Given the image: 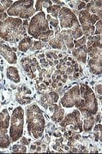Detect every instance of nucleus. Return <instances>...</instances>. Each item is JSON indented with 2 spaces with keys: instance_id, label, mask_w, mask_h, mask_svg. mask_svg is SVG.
<instances>
[{
  "instance_id": "f257e3e1",
  "label": "nucleus",
  "mask_w": 102,
  "mask_h": 154,
  "mask_svg": "<svg viewBox=\"0 0 102 154\" xmlns=\"http://www.w3.org/2000/svg\"><path fill=\"white\" fill-rule=\"evenodd\" d=\"M26 27L20 18L8 17L0 21V38L7 42H17L26 36Z\"/></svg>"
},
{
  "instance_id": "f03ea898",
  "label": "nucleus",
  "mask_w": 102,
  "mask_h": 154,
  "mask_svg": "<svg viewBox=\"0 0 102 154\" xmlns=\"http://www.w3.org/2000/svg\"><path fill=\"white\" fill-rule=\"evenodd\" d=\"M26 113L29 134L34 139H39L45 129V118L43 111L37 104H34L27 107Z\"/></svg>"
},
{
  "instance_id": "7ed1b4c3",
  "label": "nucleus",
  "mask_w": 102,
  "mask_h": 154,
  "mask_svg": "<svg viewBox=\"0 0 102 154\" xmlns=\"http://www.w3.org/2000/svg\"><path fill=\"white\" fill-rule=\"evenodd\" d=\"M80 88V100L75 105L84 117L97 114L98 104L93 91L87 84H82Z\"/></svg>"
},
{
  "instance_id": "20e7f679",
  "label": "nucleus",
  "mask_w": 102,
  "mask_h": 154,
  "mask_svg": "<svg viewBox=\"0 0 102 154\" xmlns=\"http://www.w3.org/2000/svg\"><path fill=\"white\" fill-rule=\"evenodd\" d=\"M24 109L20 106L17 107L11 114L9 126V136L11 143H15L22 137L24 131Z\"/></svg>"
},
{
  "instance_id": "39448f33",
  "label": "nucleus",
  "mask_w": 102,
  "mask_h": 154,
  "mask_svg": "<svg viewBox=\"0 0 102 154\" xmlns=\"http://www.w3.org/2000/svg\"><path fill=\"white\" fill-rule=\"evenodd\" d=\"M34 1H16L8 9L7 14L10 17H17L21 19H29L35 13Z\"/></svg>"
},
{
  "instance_id": "423d86ee",
  "label": "nucleus",
  "mask_w": 102,
  "mask_h": 154,
  "mask_svg": "<svg viewBox=\"0 0 102 154\" xmlns=\"http://www.w3.org/2000/svg\"><path fill=\"white\" fill-rule=\"evenodd\" d=\"M48 30H50L49 23L46 18L45 13L43 11H39L32 17L28 27V34L30 36L34 38L39 39L43 33Z\"/></svg>"
},
{
  "instance_id": "0eeeda50",
  "label": "nucleus",
  "mask_w": 102,
  "mask_h": 154,
  "mask_svg": "<svg viewBox=\"0 0 102 154\" xmlns=\"http://www.w3.org/2000/svg\"><path fill=\"white\" fill-rule=\"evenodd\" d=\"M58 17L60 19V27L62 29L74 28L79 25L76 15L68 8H61L60 11H59Z\"/></svg>"
},
{
  "instance_id": "6e6552de",
  "label": "nucleus",
  "mask_w": 102,
  "mask_h": 154,
  "mask_svg": "<svg viewBox=\"0 0 102 154\" xmlns=\"http://www.w3.org/2000/svg\"><path fill=\"white\" fill-rule=\"evenodd\" d=\"M80 100V88L76 85L65 93L60 100V104L65 108H73Z\"/></svg>"
},
{
  "instance_id": "1a4fd4ad",
  "label": "nucleus",
  "mask_w": 102,
  "mask_h": 154,
  "mask_svg": "<svg viewBox=\"0 0 102 154\" xmlns=\"http://www.w3.org/2000/svg\"><path fill=\"white\" fill-rule=\"evenodd\" d=\"M71 124L75 125V129H79V131L82 130V123L80 119V112L79 110H74V112L67 115L65 119L60 122L61 126H66Z\"/></svg>"
},
{
  "instance_id": "9d476101",
  "label": "nucleus",
  "mask_w": 102,
  "mask_h": 154,
  "mask_svg": "<svg viewBox=\"0 0 102 154\" xmlns=\"http://www.w3.org/2000/svg\"><path fill=\"white\" fill-rule=\"evenodd\" d=\"M0 54L4 57V59L9 64L14 65L17 62V56L13 49L8 45L0 43Z\"/></svg>"
},
{
  "instance_id": "9b49d317",
  "label": "nucleus",
  "mask_w": 102,
  "mask_h": 154,
  "mask_svg": "<svg viewBox=\"0 0 102 154\" xmlns=\"http://www.w3.org/2000/svg\"><path fill=\"white\" fill-rule=\"evenodd\" d=\"M79 19L82 25H94L99 20H100L97 15L91 14L88 10H82L79 12Z\"/></svg>"
},
{
  "instance_id": "f8f14e48",
  "label": "nucleus",
  "mask_w": 102,
  "mask_h": 154,
  "mask_svg": "<svg viewBox=\"0 0 102 154\" xmlns=\"http://www.w3.org/2000/svg\"><path fill=\"white\" fill-rule=\"evenodd\" d=\"M10 119L11 117L8 109L2 110V112H0V133L8 131Z\"/></svg>"
},
{
  "instance_id": "ddd939ff",
  "label": "nucleus",
  "mask_w": 102,
  "mask_h": 154,
  "mask_svg": "<svg viewBox=\"0 0 102 154\" xmlns=\"http://www.w3.org/2000/svg\"><path fill=\"white\" fill-rule=\"evenodd\" d=\"M88 65L92 73L100 74L101 73V56L92 57L88 60Z\"/></svg>"
},
{
  "instance_id": "4468645a",
  "label": "nucleus",
  "mask_w": 102,
  "mask_h": 154,
  "mask_svg": "<svg viewBox=\"0 0 102 154\" xmlns=\"http://www.w3.org/2000/svg\"><path fill=\"white\" fill-rule=\"evenodd\" d=\"M7 77L11 81L14 82L15 83H19L20 81L18 69L16 67H13V66H10V67L8 68V69H7Z\"/></svg>"
},
{
  "instance_id": "2eb2a0df",
  "label": "nucleus",
  "mask_w": 102,
  "mask_h": 154,
  "mask_svg": "<svg viewBox=\"0 0 102 154\" xmlns=\"http://www.w3.org/2000/svg\"><path fill=\"white\" fill-rule=\"evenodd\" d=\"M32 45H33V40H32L31 38H29V37H25L19 42L18 49L20 51L26 52L29 49H31Z\"/></svg>"
},
{
  "instance_id": "dca6fc26",
  "label": "nucleus",
  "mask_w": 102,
  "mask_h": 154,
  "mask_svg": "<svg viewBox=\"0 0 102 154\" xmlns=\"http://www.w3.org/2000/svg\"><path fill=\"white\" fill-rule=\"evenodd\" d=\"M74 56H76L77 59L79 61L82 62L83 64H85L86 60H87V51H86L84 47H81V48H78L75 51L73 52Z\"/></svg>"
},
{
  "instance_id": "f3484780",
  "label": "nucleus",
  "mask_w": 102,
  "mask_h": 154,
  "mask_svg": "<svg viewBox=\"0 0 102 154\" xmlns=\"http://www.w3.org/2000/svg\"><path fill=\"white\" fill-rule=\"evenodd\" d=\"M11 144V139L8 134V132L0 133V149H8Z\"/></svg>"
},
{
  "instance_id": "a211bd4d",
  "label": "nucleus",
  "mask_w": 102,
  "mask_h": 154,
  "mask_svg": "<svg viewBox=\"0 0 102 154\" xmlns=\"http://www.w3.org/2000/svg\"><path fill=\"white\" fill-rule=\"evenodd\" d=\"M56 109H55V112H54L53 115H52V120L54 122H61L63 119V117H64V109H61L60 107L57 106L56 105Z\"/></svg>"
},
{
  "instance_id": "6ab92c4d",
  "label": "nucleus",
  "mask_w": 102,
  "mask_h": 154,
  "mask_svg": "<svg viewBox=\"0 0 102 154\" xmlns=\"http://www.w3.org/2000/svg\"><path fill=\"white\" fill-rule=\"evenodd\" d=\"M94 122H95V118L93 116L86 117L83 122V130L85 131H90L93 127Z\"/></svg>"
},
{
  "instance_id": "aec40b11",
  "label": "nucleus",
  "mask_w": 102,
  "mask_h": 154,
  "mask_svg": "<svg viewBox=\"0 0 102 154\" xmlns=\"http://www.w3.org/2000/svg\"><path fill=\"white\" fill-rule=\"evenodd\" d=\"M60 9H61V7L60 5H51L47 8V11L50 14L51 17L57 19L58 17V14H59V11H60Z\"/></svg>"
},
{
  "instance_id": "412c9836",
  "label": "nucleus",
  "mask_w": 102,
  "mask_h": 154,
  "mask_svg": "<svg viewBox=\"0 0 102 154\" xmlns=\"http://www.w3.org/2000/svg\"><path fill=\"white\" fill-rule=\"evenodd\" d=\"M14 3L13 1H7V0H0V13H3L4 11L12 5V3Z\"/></svg>"
},
{
  "instance_id": "4be33fe9",
  "label": "nucleus",
  "mask_w": 102,
  "mask_h": 154,
  "mask_svg": "<svg viewBox=\"0 0 102 154\" xmlns=\"http://www.w3.org/2000/svg\"><path fill=\"white\" fill-rule=\"evenodd\" d=\"M54 35V31L50 29L48 31H46L45 33H43L41 36L39 37V39L42 40L43 42H48L50 38H51V37Z\"/></svg>"
},
{
  "instance_id": "5701e85b",
  "label": "nucleus",
  "mask_w": 102,
  "mask_h": 154,
  "mask_svg": "<svg viewBox=\"0 0 102 154\" xmlns=\"http://www.w3.org/2000/svg\"><path fill=\"white\" fill-rule=\"evenodd\" d=\"M71 34H72V37H73L74 38H75V39H77V38H80L81 36H82L83 33H82V29L80 28V25L74 27V29L71 30Z\"/></svg>"
},
{
  "instance_id": "b1692460",
  "label": "nucleus",
  "mask_w": 102,
  "mask_h": 154,
  "mask_svg": "<svg viewBox=\"0 0 102 154\" xmlns=\"http://www.w3.org/2000/svg\"><path fill=\"white\" fill-rule=\"evenodd\" d=\"M12 151L15 152H26V148L23 144H16L12 147Z\"/></svg>"
},
{
  "instance_id": "393cba45",
  "label": "nucleus",
  "mask_w": 102,
  "mask_h": 154,
  "mask_svg": "<svg viewBox=\"0 0 102 154\" xmlns=\"http://www.w3.org/2000/svg\"><path fill=\"white\" fill-rule=\"evenodd\" d=\"M47 20L48 21V23L51 25H52L53 27H57V25L59 24V20L56 19V18H53L52 17H51L50 15H48V17H46Z\"/></svg>"
},
{
  "instance_id": "a878e982",
  "label": "nucleus",
  "mask_w": 102,
  "mask_h": 154,
  "mask_svg": "<svg viewBox=\"0 0 102 154\" xmlns=\"http://www.w3.org/2000/svg\"><path fill=\"white\" fill-rule=\"evenodd\" d=\"M85 42H86V38H85V37H83V38H80V39H79V40H75V41H74V43H75V47H76L77 48H81V47H82L83 45L85 44Z\"/></svg>"
},
{
  "instance_id": "bb28decb",
  "label": "nucleus",
  "mask_w": 102,
  "mask_h": 154,
  "mask_svg": "<svg viewBox=\"0 0 102 154\" xmlns=\"http://www.w3.org/2000/svg\"><path fill=\"white\" fill-rule=\"evenodd\" d=\"M96 34H98V35H100L101 34V20H99L96 24Z\"/></svg>"
},
{
  "instance_id": "cd10ccee",
  "label": "nucleus",
  "mask_w": 102,
  "mask_h": 154,
  "mask_svg": "<svg viewBox=\"0 0 102 154\" xmlns=\"http://www.w3.org/2000/svg\"><path fill=\"white\" fill-rule=\"evenodd\" d=\"M43 7V1H36L35 2V11H42Z\"/></svg>"
},
{
  "instance_id": "c85d7f7f",
  "label": "nucleus",
  "mask_w": 102,
  "mask_h": 154,
  "mask_svg": "<svg viewBox=\"0 0 102 154\" xmlns=\"http://www.w3.org/2000/svg\"><path fill=\"white\" fill-rule=\"evenodd\" d=\"M33 48H31V50H36V49H40V48L43 47V43L41 42H34L33 43Z\"/></svg>"
},
{
  "instance_id": "c756f323",
  "label": "nucleus",
  "mask_w": 102,
  "mask_h": 154,
  "mask_svg": "<svg viewBox=\"0 0 102 154\" xmlns=\"http://www.w3.org/2000/svg\"><path fill=\"white\" fill-rule=\"evenodd\" d=\"M7 18H8V14L6 12L0 13V21H3V20H6Z\"/></svg>"
},
{
  "instance_id": "7c9ffc66",
  "label": "nucleus",
  "mask_w": 102,
  "mask_h": 154,
  "mask_svg": "<svg viewBox=\"0 0 102 154\" xmlns=\"http://www.w3.org/2000/svg\"><path fill=\"white\" fill-rule=\"evenodd\" d=\"M96 90H97V91L98 93H99L100 95H101V85H97V86H96Z\"/></svg>"
},
{
  "instance_id": "2f4dec72",
  "label": "nucleus",
  "mask_w": 102,
  "mask_h": 154,
  "mask_svg": "<svg viewBox=\"0 0 102 154\" xmlns=\"http://www.w3.org/2000/svg\"><path fill=\"white\" fill-rule=\"evenodd\" d=\"M29 141H30V140H26V137H24V138H22L21 143H22V144H24V143H25V144H29Z\"/></svg>"
}]
</instances>
